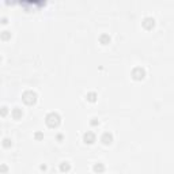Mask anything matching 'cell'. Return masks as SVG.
Returning <instances> with one entry per match:
<instances>
[{"mask_svg": "<svg viewBox=\"0 0 174 174\" xmlns=\"http://www.w3.org/2000/svg\"><path fill=\"white\" fill-rule=\"evenodd\" d=\"M46 123H48V125L55 126L60 123V117H58V114H56V113H50V114H48V117H46Z\"/></svg>", "mask_w": 174, "mask_h": 174, "instance_id": "1", "label": "cell"}, {"mask_svg": "<svg viewBox=\"0 0 174 174\" xmlns=\"http://www.w3.org/2000/svg\"><path fill=\"white\" fill-rule=\"evenodd\" d=\"M35 92H33V91H26L23 94V101L26 103H33V102H35Z\"/></svg>", "mask_w": 174, "mask_h": 174, "instance_id": "2", "label": "cell"}, {"mask_svg": "<svg viewBox=\"0 0 174 174\" xmlns=\"http://www.w3.org/2000/svg\"><path fill=\"white\" fill-rule=\"evenodd\" d=\"M94 139H95V136L92 135V133H86L84 135V140H86V143H92L94 141Z\"/></svg>", "mask_w": 174, "mask_h": 174, "instance_id": "3", "label": "cell"}, {"mask_svg": "<svg viewBox=\"0 0 174 174\" xmlns=\"http://www.w3.org/2000/svg\"><path fill=\"white\" fill-rule=\"evenodd\" d=\"M102 140H103V143H110L112 141V135L110 133H105L102 136Z\"/></svg>", "mask_w": 174, "mask_h": 174, "instance_id": "4", "label": "cell"}, {"mask_svg": "<svg viewBox=\"0 0 174 174\" xmlns=\"http://www.w3.org/2000/svg\"><path fill=\"white\" fill-rule=\"evenodd\" d=\"M12 116H14L15 118H19V117L22 116V112H21L19 109H18V108H15V109H14V112H12Z\"/></svg>", "mask_w": 174, "mask_h": 174, "instance_id": "5", "label": "cell"}, {"mask_svg": "<svg viewBox=\"0 0 174 174\" xmlns=\"http://www.w3.org/2000/svg\"><path fill=\"white\" fill-rule=\"evenodd\" d=\"M94 170L95 171H102L103 170V166L101 163H98V165H95V166H94Z\"/></svg>", "mask_w": 174, "mask_h": 174, "instance_id": "6", "label": "cell"}, {"mask_svg": "<svg viewBox=\"0 0 174 174\" xmlns=\"http://www.w3.org/2000/svg\"><path fill=\"white\" fill-rule=\"evenodd\" d=\"M68 169H69L68 162H63V165H61V170H68Z\"/></svg>", "mask_w": 174, "mask_h": 174, "instance_id": "7", "label": "cell"}, {"mask_svg": "<svg viewBox=\"0 0 174 174\" xmlns=\"http://www.w3.org/2000/svg\"><path fill=\"white\" fill-rule=\"evenodd\" d=\"M89 99H90V101H94V99H95V94H90Z\"/></svg>", "mask_w": 174, "mask_h": 174, "instance_id": "8", "label": "cell"}]
</instances>
